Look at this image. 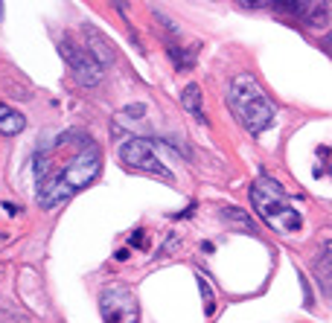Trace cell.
<instances>
[{
	"instance_id": "ba28073f",
	"label": "cell",
	"mask_w": 332,
	"mask_h": 323,
	"mask_svg": "<svg viewBox=\"0 0 332 323\" xmlns=\"http://www.w3.org/2000/svg\"><path fill=\"white\" fill-rule=\"evenodd\" d=\"M85 35H87V44H90V55L105 67V64H111L114 61V50H111V44H108V38H102L96 29H85Z\"/></svg>"
},
{
	"instance_id": "8fae6325",
	"label": "cell",
	"mask_w": 332,
	"mask_h": 323,
	"mask_svg": "<svg viewBox=\"0 0 332 323\" xmlns=\"http://www.w3.org/2000/svg\"><path fill=\"white\" fill-rule=\"evenodd\" d=\"M198 289H201V294H204V312H207V315H213V294H210L207 280H198Z\"/></svg>"
},
{
	"instance_id": "277c9868",
	"label": "cell",
	"mask_w": 332,
	"mask_h": 323,
	"mask_svg": "<svg viewBox=\"0 0 332 323\" xmlns=\"http://www.w3.org/2000/svg\"><path fill=\"white\" fill-rule=\"evenodd\" d=\"M99 169H102L99 149H96V146H87L82 154H76V157L64 166V172L58 175V181H61L70 192H76V189H85L87 184H93L96 175H99Z\"/></svg>"
},
{
	"instance_id": "3957f363",
	"label": "cell",
	"mask_w": 332,
	"mask_h": 323,
	"mask_svg": "<svg viewBox=\"0 0 332 323\" xmlns=\"http://www.w3.org/2000/svg\"><path fill=\"white\" fill-rule=\"evenodd\" d=\"M99 315L105 323H140V306L131 289L111 286L99 294Z\"/></svg>"
},
{
	"instance_id": "5b68a950",
	"label": "cell",
	"mask_w": 332,
	"mask_h": 323,
	"mask_svg": "<svg viewBox=\"0 0 332 323\" xmlns=\"http://www.w3.org/2000/svg\"><path fill=\"white\" fill-rule=\"evenodd\" d=\"M120 160H122L128 169L149 172V175H157V178L172 181V172H169V169L155 157V152H152L143 140H137V137H131V140H125V143L120 146Z\"/></svg>"
},
{
	"instance_id": "7c38bea8",
	"label": "cell",
	"mask_w": 332,
	"mask_h": 323,
	"mask_svg": "<svg viewBox=\"0 0 332 323\" xmlns=\"http://www.w3.org/2000/svg\"><path fill=\"white\" fill-rule=\"evenodd\" d=\"M242 9H262V6H268V3H274V0H236Z\"/></svg>"
},
{
	"instance_id": "8992f818",
	"label": "cell",
	"mask_w": 332,
	"mask_h": 323,
	"mask_svg": "<svg viewBox=\"0 0 332 323\" xmlns=\"http://www.w3.org/2000/svg\"><path fill=\"white\" fill-rule=\"evenodd\" d=\"M61 55L67 58L70 64V73L79 85L85 87H93L102 82V64L87 52V50H79V47H70V44H61Z\"/></svg>"
},
{
	"instance_id": "4fadbf2b",
	"label": "cell",
	"mask_w": 332,
	"mask_h": 323,
	"mask_svg": "<svg viewBox=\"0 0 332 323\" xmlns=\"http://www.w3.org/2000/svg\"><path fill=\"white\" fill-rule=\"evenodd\" d=\"M131 245H134V248H146V239H143V230H134V236H131Z\"/></svg>"
},
{
	"instance_id": "30bf717a",
	"label": "cell",
	"mask_w": 332,
	"mask_h": 323,
	"mask_svg": "<svg viewBox=\"0 0 332 323\" xmlns=\"http://www.w3.org/2000/svg\"><path fill=\"white\" fill-rule=\"evenodd\" d=\"M181 105H184L192 117H198V119L204 122V108H201V90H198V85H187V87H184Z\"/></svg>"
},
{
	"instance_id": "9c48e42d",
	"label": "cell",
	"mask_w": 332,
	"mask_h": 323,
	"mask_svg": "<svg viewBox=\"0 0 332 323\" xmlns=\"http://www.w3.org/2000/svg\"><path fill=\"white\" fill-rule=\"evenodd\" d=\"M23 125H26L23 114H17V111H12V108L0 105V134L15 137V134H20V131H23Z\"/></svg>"
},
{
	"instance_id": "7a4b0ae2",
	"label": "cell",
	"mask_w": 332,
	"mask_h": 323,
	"mask_svg": "<svg viewBox=\"0 0 332 323\" xmlns=\"http://www.w3.org/2000/svg\"><path fill=\"white\" fill-rule=\"evenodd\" d=\"M251 204L257 210V216L274 230V233H297L303 219L300 213L295 210V204L286 198L283 187L274 181V178H257L254 187H251Z\"/></svg>"
},
{
	"instance_id": "6da1fadb",
	"label": "cell",
	"mask_w": 332,
	"mask_h": 323,
	"mask_svg": "<svg viewBox=\"0 0 332 323\" xmlns=\"http://www.w3.org/2000/svg\"><path fill=\"white\" fill-rule=\"evenodd\" d=\"M227 105L251 134H262L274 122V105L251 73L233 76L230 90H227Z\"/></svg>"
},
{
	"instance_id": "52a82bcc",
	"label": "cell",
	"mask_w": 332,
	"mask_h": 323,
	"mask_svg": "<svg viewBox=\"0 0 332 323\" xmlns=\"http://www.w3.org/2000/svg\"><path fill=\"white\" fill-rule=\"evenodd\" d=\"M280 6L289 9L292 15H297L312 29L330 26V0H280Z\"/></svg>"
}]
</instances>
